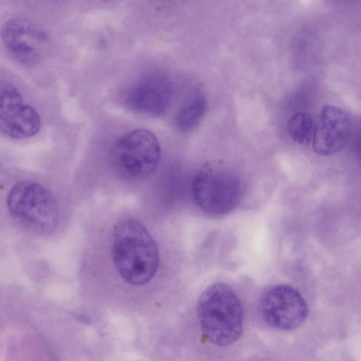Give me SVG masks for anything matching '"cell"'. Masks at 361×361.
Segmentation results:
<instances>
[{
	"label": "cell",
	"mask_w": 361,
	"mask_h": 361,
	"mask_svg": "<svg viewBox=\"0 0 361 361\" xmlns=\"http://www.w3.org/2000/svg\"><path fill=\"white\" fill-rule=\"evenodd\" d=\"M287 130L295 142L308 145L312 141L314 121L310 114L298 112L288 120Z\"/></svg>",
	"instance_id": "obj_12"
},
{
	"label": "cell",
	"mask_w": 361,
	"mask_h": 361,
	"mask_svg": "<svg viewBox=\"0 0 361 361\" xmlns=\"http://www.w3.org/2000/svg\"><path fill=\"white\" fill-rule=\"evenodd\" d=\"M259 310L269 326L281 331L299 327L308 313L303 297L293 287L286 284L266 288L259 298Z\"/></svg>",
	"instance_id": "obj_6"
},
{
	"label": "cell",
	"mask_w": 361,
	"mask_h": 361,
	"mask_svg": "<svg viewBox=\"0 0 361 361\" xmlns=\"http://www.w3.org/2000/svg\"><path fill=\"white\" fill-rule=\"evenodd\" d=\"M1 41L8 54L18 63L33 66L48 54V33L32 20L23 17L7 20L1 29Z\"/></svg>",
	"instance_id": "obj_5"
},
{
	"label": "cell",
	"mask_w": 361,
	"mask_h": 361,
	"mask_svg": "<svg viewBox=\"0 0 361 361\" xmlns=\"http://www.w3.org/2000/svg\"><path fill=\"white\" fill-rule=\"evenodd\" d=\"M101 1H112V0H101Z\"/></svg>",
	"instance_id": "obj_13"
},
{
	"label": "cell",
	"mask_w": 361,
	"mask_h": 361,
	"mask_svg": "<svg viewBox=\"0 0 361 361\" xmlns=\"http://www.w3.org/2000/svg\"><path fill=\"white\" fill-rule=\"evenodd\" d=\"M197 313L204 336L218 346H227L240 337L243 328L241 302L224 283L207 287L200 295Z\"/></svg>",
	"instance_id": "obj_3"
},
{
	"label": "cell",
	"mask_w": 361,
	"mask_h": 361,
	"mask_svg": "<svg viewBox=\"0 0 361 361\" xmlns=\"http://www.w3.org/2000/svg\"><path fill=\"white\" fill-rule=\"evenodd\" d=\"M206 109L204 96L201 94L194 95L177 112L175 119L177 128L181 131L193 129L200 122Z\"/></svg>",
	"instance_id": "obj_11"
},
{
	"label": "cell",
	"mask_w": 361,
	"mask_h": 361,
	"mask_svg": "<svg viewBox=\"0 0 361 361\" xmlns=\"http://www.w3.org/2000/svg\"><path fill=\"white\" fill-rule=\"evenodd\" d=\"M82 259L85 288L104 305L133 314L137 294L158 272L160 253L146 225L126 214L90 229Z\"/></svg>",
	"instance_id": "obj_1"
},
{
	"label": "cell",
	"mask_w": 361,
	"mask_h": 361,
	"mask_svg": "<svg viewBox=\"0 0 361 361\" xmlns=\"http://www.w3.org/2000/svg\"><path fill=\"white\" fill-rule=\"evenodd\" d=\"M350 121L341 109L324 106L314 122L312 147L319 155H331L342 150L349 135Z\"/></svg>",
	"instance_id": "obj_10"
},
{
	"label": "cell",
	"mask_w": 361,
	"mask_h": 361,
	"mask_svg": "<svg viewBox=\"0 0 361 361\" xmlns=\"http://www.w3.org/2000/svg\"><path fill=\"white\" fill-rule=\"evenodd\" d=\"M5 203L12 226L25 237L44 240L66 229V219L59 202L37 182L16 183L8 191Z\"/></svg>",
	"instance_id": "obj_2"
},
{
	"label": "cell",
	"mask_w": 361,
	"mask_h": 361,
	"mask_svg": "<svg viewBox=\"0 0 361 361\" xmlns=\"http://www.w3.org/2000/svg\"><path fill=\"white\" fill-rule=\"evenodd\" d=\"M161 157L155 135L145 128L126 132L116 141L112 153L116 173L126 180H140L156 170Z\"/></svg>",
	"instance_id": "obj_4"
},
{
	"label": "cell",
	"mask_w": 361,
	"mask_h": 361,
	"mask_svg": "<svg viewBox=\"0 0 361 361\" xmlns=\"http://www.w3.org/2000/svg\"><path fill=\"white\" fill-rule=\"evenodd\" d=\"M40 127L38 113L25 102L19 90L9 82H1V133L11 139L24 140L37 134Z\"/></svg>",
	"instance_id": "obj_8"
},
{
	"label": "cell",
	"mask_w": 361,
	"mask_h": 361,
	"mask_svg": "<svg viewBox=\"0 0 361 361\" xmlns=\"http://www.w3.org/2000/svg\"><path fill=\"white\" fill-rule=\"evenodd\" d=\"M123 99L125 106L131 111L158 116L168 109L171 90L169 84L160 78L144 77L128 87Z\"/></svg>",
	"instance_id": "obj_9"
},
{
	"label": "cell",
	"mask_w": 361,
	"mask_h": 361,
	"mask_svg": "<svg viewBox=\"0 0 361 361\" xmlns=\"http://www.w3.org/2000/svg\"><path fill=\"white\" fill-rule=\"evenodd\" d=\"M194 200L205 213L221 216L238 204L241 188L238 179L226 172L203 171L192 183Z\"/></svg>",
	"instance_id": "obj_7"
}]
</instances>
